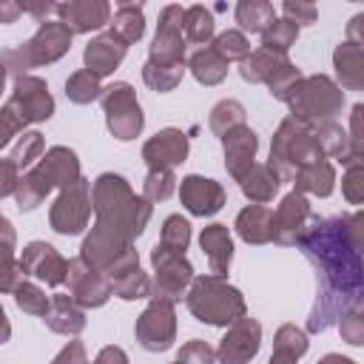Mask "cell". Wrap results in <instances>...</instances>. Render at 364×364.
Returning a JSON list of instances; mask_svg holds the SVG:
<instances>
[{
	"label": "cell",
	"mask_w": 364,
	"mask_h": 364,
	"mask_svg": "<svg viewBox=\"0 0 364 364\" xmlns=\"http://www.w3.org/2000/svg\"><path fill=\"white\" fill-rule=\"evenodd\" d=\"M301 253L313 262L318 293L307 318L310 333L327 330L347 310L361 304V213L316 219L299 236Z\"/></svg>",
	"instance_id": "6da1fadb"
},
{
	"label": "cell",
	"mask_w": 364,
	"mask_h": 364,
	"mask_svg": "<svg viewBox=\"0 0 364 364\" xmlns=\"http://www.w3.org/2000/svg\"><path fill=\"white\" fill-rule=\"evenodd\" d=\"M94 210H97V222L117 230L119 236H125L128 242L134 236H139L151 219V202H145L142 196H136L128 182L117 173H102L94 182V199H91Z\"/></svg>",
	"instance_id": "7a4b0ae2"
},
{
	"label": "cell",
	"mask_w": 364,
	"mask_h": 364,
	"mask_svg": "<svg viewBox=\"0 0 364 364\" xmlns=\"http://www.w3.org/2000/svg\"><path fill=\"white\" fill-rule=\"evenodd\" d=\"M77 176H80L77 154H74L71 148L57 145V148L46 151V156H40V162L17 182L14 199H17V205H20L23 210H31V208H37V205L46 199V193H48L51 188H57V185L65 188V185L74 182Z\"/></svg>",
	"instance_id": "3957f363"
},
{
	"label": "cell",
	"mask_w": 364,
	"mask_h": 364,
	"mask_svg": "<svg viewBox=\"0 0 364 364\" xmlns=\"http://www.w3.org/2000/svg\"><path fill=\"white\" fill-rule=\"evenodd\" d=\"M188 310L213 327H225L233 324L245 316V299L236 287H230L225 282V276H196L191 282V290L185 296Z\"/></svg>",
	"instance_id": "277c9868"
},
{
	"label": "cell",
	"mask_w": 364,
	"mask_h": 364,
	"mask_svg": "<svg viewBox=\"0 0 364 364\" xmlns=\"http://www.w3.org/2000/svg\"><path fill=\"white\" fill-rule=\"evenodd\" d=\"M318 159H324V151H321L316 134L307 125H301L293 117H287L279 125L276 136H273L270 162L267 165L276 171L279 179H293L301 168H307V165H313Z\"/></svg>",
	"instance_id": "5b68a950"
},
{
	"label": "cell",
	"mask_w": 364,
	"mask_h": 364,
	"mask_svg": "<svg viewBox=\"0 0 364 364\" xmlns=\"http://www.w3.org/2000/svg\"><path fill=\"white\" fill-rule=\"evenodd\" d=\"M284 102L293 111V119L301 125H324L341 111L344 94L330 77H301L287 94Z\"/></svg>",
	"instance_id": "8992f818"
},
{
	"label": "cell",
	"mask_w": 364,
	"mask_h": 364,
	"mask_svg": "<svg viewBox=\"0 0 364 364\" xmlns=\"http://www.w3.org/2000/svg\"><path fill=\"white\" fill-rule=\"evenodd\" d=\"M68 48H71V31L60 20H46V23H40V28L31 40L20 43L17 48L3 51L0 63L6 65V74L11 71L14 77H26L28 68H37L43 63H54Z\"/></svg>",
	"instance_id": "52a82bcc"
},
{
	"label": "cell",
	"mask_w": 364,
	"mask_h": 364,
	"mask_svg": "<svg viewBox=\"0 0 364 364\" xmlns=\"http://www.w3.org/2000/svg\"><path fill=\"white\" fill-rule=\"evenodd\" d=\"M239 74L247 80V82H267L270 94L276 100H284V94L301 80L299 68L284 57V54H273V51H253L242 60V68Z\"/></svg>",
	"instance_id": "ba28073f"
},
{
	"label": "cell",
	"mask_w": 364,
	"mask_h": 364,
	"mask_svg": "<svg viewBox=\"0 0 364 364\" xmlns=\"http://www.w3.org/2000/svg\"><path fill=\"white\" fill-rule=\"evenodd\" d=\"M182 23H185V9L182 6H165L159 11V23H156V37L148 54V65H159V68H176L185 60V34H182Z\"/></svg>",
	"instance_id": "9c48e42d"
},
{
	"label": "cell",
	"mask_w": 364,
	"mask_h": 364,
	"mask_svg": "<svg viewBox=\"0 0 364 364\" xmlns=\"http://www.w3.org/2000/svg\"><path fill=\"white\" fill-rule=\"evenodd\" d=\"M102 111L108 119V131L117 139H134L142 131V111L128 82H114L102 88Z\"/></svg>",
	"instance_id": "30bf717a"
},
{
	"label": "cell",
	"mask_w": 364,
	"mask_h": 364,
	"mask_svg": "<svg viewBox=\"0 0 364 364\" xmlns=\"http://www.w3.org/2000/svg\"><path fill=\"white\" fill-rule=\"evenodd\" d=\"M88 216H91V185H88V179L77 176L57 196V202L51 205L48 219H51V228L57 233L74 236L88 225Z\"/></svg>",
	"instance_id": "8fae6325"
},
{
	"label": "cell",
	"mask_w": 364,
	"mask_h": 364,
	"mask_svg": "<svg viewBox=\"0 0 364 364\" xmlns=\"http://www.w3.org/2000/svg\"><path fill=\"white\" fill-rule=\"evenodd\" d=\"M151 262L156 267V282L151 287V296L154 299L173 301L193 282V267L185 259V253H173V250H165V247L156 245L154 253H151Z\"/></svg>",
	"instance_id": "7c38bea8"
},
{
	"label": "cell",
	"mask_w": 364,
	"mask_h": 364,
	"mask_svg": "<svg viewBox=\"0 0 364 364\" xmlns=\"http://www.w3.org/2000/svg\"><path fill=\"white\" fill-rule=\"evenodd\" d=\"M136 341L151 350V353H159V350H168L173 344V336H176V321H173V301H165V299H154L145 313L139 316L136 327Z\"/></svg>",
	"instance_id": "4fadbf2b"
},
{
	"label": "cell",
	"mask_w": 364,
	"mask_h": 364,
	"mask_svg": "<svg viewBox=\"0 0 364 364\" xmlns=\"http://www.w3.org/2000/svg\"><path fill=\"white\" fill-rule=\"evenodd\" d=\"M6 105L17 114V119L23 122V128L28 122H40V119H48L54 114V100L48 94L46 80L28 77V74L26 77H17L14 91H11V100Z\"/></svg>",
	"instance_id": "5bb4252c"
},
{
	"label": "cell",
	"mask_w": 364,
	"mask_h": 364,
	"mask_svg": "<svg viewBox=\"0 0 364 364\" xmlns=\"http://www.w3.org/2000/svg\"><path fill=\"white\" fill-rule=\"evenodd\" d=\"M313 222V213H310V202L304 199V193L293 191L282 199V205L273 210V219H270V239L279 242V245H293L299 242V236L307 230V225Z\"/></svg>",
	"instance_id": "9a60e30c"
},
{
	"label": "cell",
	"mask_w": 364,
	"mask_h": 364,
	"mask_svg": "<svg viewBox=\"0 0 364 364\" xmlns=\"http://www.w3.org/2000/svg\"><path fill=\"white\" fill-rule=\"evenodd\" d=\"M65 282H68L71 299H74L80 307H100V304H105L108 296H111V284H108L105 273H100L97 267H91V264L82 262V259L68 262Z\"/></svg>",
	"instance_id": "2e32d148"
},
{
	"label": "cell",
	"mask_w": 364,
	"mask_h": 364,
	"mask_svg": "<svg viewBox=\"0 0 364 364\" xmlns=\"http://www.w3.org/2000/svg\"><path fill=\"white\" fill-rule=\"evenodd\" d=\"M125 250H131V242L125 236H119L117 230L105 228V225H94L91 233L85 236L82 242V250H80V259L88 262L91 267H97L100 273H105Z\"/></svg>",
	"instance_id": "e0dca14e"
},
{
	"label": "cell",
	"mask_w": 364,
	"mask_h": 364,
	"mask_svg": "<svg viewBox=\"0 0 364 364\" xmlns=\"http://www.w3.org/2000/svg\"><path fill=\"white\" fill-rule=\"evenodd\" d=\"M105 279L111 284V293L131 301V299H142V296H151V282L148 276L139 270V259H136V250H125L108 270H105Z\"/></svg>",
	"instance_id": "ac0fdd59"
},
{
	"label": "cell",
	"mask_w": 364,
	"mask_h": 364,
	"mask_svg": "<svg viewBox=\"0 0 364 364\" xmlns=\"http://www.w3.org/2000/svg\"><path fill=\"white\" fill-rule=\"evenodd\" d=\"M259 341H262V327L256 318L242 316L239 321H233V327L228 330V336L222 338L216 355L222 364H247L256 353H259Z\"/></svg>",
	"instance_id": "d6986e66"
},
{
	"label": "cell",
	"mask_w": 364,
	"mask_h": 364,
	"mask_svg": "<svg viewBox=\"0 0 364 364\" xmlns=\"http://www.w3.org/2000/svg\"><path fill=\"white\" fill-rule=\"evenodd\" d=\"M20 270L57 287L65 282V273H68V262L46 242H31L26 250H23V259H20Z\"/></svg>",
	"instance_id": "ffe728a7"
},
{
	"label": "cell",
	"mask_w": 364,
	"mask_h": 364,
	"mask_svg": "<svg viewBox=\"0 0 364 364\" xmlns=\"http://www.w3.org/2000/svg\"><path fill=\"white\" fill-rule=\"evenodd\" d=\"M54 14H60V23L71 34H85V31H97L108 23L111 6L105 0H71V3H57Z\"/></svg>",
	"instance_id": "44dd1931"
},
{
	"label": "cell",
	"mask_w": 364,
	"mask_h": 364,
	"mask_svg": "<svg viewBox=\"0 0 364 364\" xmlns=\"http://www.w3.org/2000/svg\"><path fill=\"white\" fill-rule=\"evenodd\" d=\"M179 196L182 205L193 213V216H213L222 205H225V191L219 182L205 179V176H185L179 185Z\"/></svg>",
	"instance_id": "7402d4cb"
},
{
	"label": "cell",
	"mask_w": 364,
	"mask_h": 364,
	"mask_svg": "<svg viewBox=\"0 0 364 364\" xmlns=\"http://www.w3.org/2000/svg\"><path fill=\"white\" fill-rule=\"evenodd\" d=\"M142 156H145L148 168H173V165L185 162V156H188V136L176 128H165L145 142Z\"/></svg>",
	"instance_id": "603a6c76"
},
{
	"label": "cell",
	"mask_w": 364,
	"mask_h": 364,
	"mask_svg": "<svg viewBox=\"0 0 364 364\" xmlns=\"http://www.w3.org/2000/svg\"><path fill=\"white\" fill-rule=\"evenodd\" d=\"M222 142H225V168L239 182L253 168V156H256L259 139H256V134L247 125H239V128L228 131L222 136Z\"/></svg>",
	"instance_id": "cb8c5ba5"
},
{
	"label": "cell",
	"mask_w": 364,
	"mask_h": 364,
	"mask_svg": "<svg viewBox=\"0 0 364 364\" xmlns=\"http://www.w3.org/2000/svg\"><path fill=\"white\" fill-rule=\"evenodd\" d=\"M128 46L114 34V31H105L100 37H94L88 46H85V71L94 74L97 80L100 77H108L125 57Z\"/></svg>",
	"instance_id": "d4e9b609"
},
{
	"label": "cell",
	"mask_w": 364,
	"mask_h": 364,
	"mask_svg": "<svg viewBox=\"0 0 364 364\" xmlns=\"http://www.w3.org/2000/svg\"><path fill=\"white\" fill-rule=\"evenodd\" d=\"M46 324L54 330V333H63V336H77L82 327H85V313L82 307L71 299V296H51L48 299V310H46Z\"/></svg>",
	"instance_id": "484cf974"
},
{
	"label": "cell",
	"mask_w": 364,
	"mask_h": 364,
	"mask_svg": "<svg viewBox=\"0 0 364 364\" xmlns=\"http://www.w3.org/2000/svg\"><path fill=\"white\" fill-rule=\"evenodd\" d=\"M199 245H202V253L208 256V264L213 270V276H225L228 267H230V259H233V242H230V233L225 225H210L202 230L199 236Z\"/></svg>",
	"instance_id": "4316f807"
},
{
	"label": "cell",
	"mask_w": 364,
	"mask_h": 364,
	"mask_svg": "<svg viewBox=\"0 0 364 364\" xmlns=\"http://www.w3.org/2000/svg\"><path fill=\"white\" fill-rule=\"evenodd\" d=\"M333 63H336V74H338L344 88H350V91L361 88V82H364V51H361L358 43H353V40L338 43V48L333 54Z\"/></svg>",
	"instance_id": "83f0119b"
},
{
	"label": "cell",
	"mask_w": 364,
	"mask_h": 364,
	"mask_svg": "<svg viewBox=\"0 0 364 364\" xmlns=\"http://www.w3.org/2000/svg\"><path fill=\"white\" fill-rule=\"evenodd\" d=\"M270 219L273 210L264 205H250L236 216V233L247 242V245H264L270 242Z\"/></svg>",
	"instance_id": "f1b7e54d"
},
{
	"label": "cell",
	"mask_w": 364,
	"mask_h": 364,
	"mask_svg": "<svg viewBox=\"0 0 364 364\" xmlns=\"http://www.w3.org/2000/svg\"><path fill=\"white\" fill-rule=\"evenodd\" d=\"M279 176H276V171L270 168V165H253L242 179H239V185H242V191H245V196L247 199H253L256 205H264V202H270L273 199V193L279 191Z\"/></svg>",
	"instance_id": "f546056e"
},
{
	"label": "cell",
	"mask_w": 364,
	"mask_h": 364,
	"mask_svg": "<svg viewBox=\"0 0 364 364\" xmlns=\"http://www.w3.org/2000/svg\"><path fill=\"white\" fill-rule=\"evenodd\" d=\"M191 71L199 82L205 85H216L225 80L228 74V60L213 48V46H205V48H196L191 54Z\"/></svg>",
	"instance_id": "4dcf8cb0"
},
{
	"label": "cell",
	"mask_w": 364,
	"mask_h": 364,
	"mask_svg": "<svg viewBox=\"0 0 364 364\" xmlns=\"http://www.w3.org/2000/svg\"><path fill=\"white\" fill-rule=\"evenodd\" d=\"M20 262L14 259V230L11 222L6 219L0 228V293H9L20 284Z\"/></svg>",
	"instance_id": "1f68e13d"
},
{
	"label": "cell",
	"mask_w": 364,
	"mask_h": 364,
	"mask_svg": "<svg viewBox=\"0 0 364 364\" xmlns=\"http://www.w3.org/2000/svg\"><path fill=\"white\" fill-rule=\"evenodd\" d=\"M293 182H296V191H299V193L307 191V193H316V196H327V193L333 191L336 173H333V165H330L327 159H318V162L301 168V171L293 176Z\"/></svg>",
	"instance_id": "d6a6232c"
},
{
	"label": "cell",
	"mask_w": 364,
	"mask_h": 364,
	"mask_svg": "<svg viewBox=\"0 0 364 364\" xmlns=\"http://www.w3.org/2000/svg\"><path fill=\"white\" fill-rule=\"evenodd\" d=\"M111 31L125 43H136L145 31V17H142V6L139 3H119L117 11H114V23H111Z\"/></svg>",
	"instance_id": "836d02e7"
},
{
	"label": "cell",
	"mask_w": 364,
	"mask_h": 364,
	"mask_svg": "<svg viewBox=\"0 0 364 364\" xmlns=\"http://www.w3.org/2000/svg\"><path fill=\"white\" fill-rule=\"evenodd\" d=\"M276 20V11L270 3L264 0H242L236 6V23L242 26V34L250 31V34H262L270 23Z\"/></svg>",
	"instance_id": "e575fe53"
},
{
	"label": "cell",
	"mask_w": 364,
	"mask_h": 364,
	"mask_svg": "<svg viewBox=\"0 0 364 364\" xmlns=\"http://www.w3.org/2000/svg\"><path fill=\"white\" fill-rule=\"evenodd\" d=\"M213 28H216V26H213V14H210L205 6H191V9H185V23H182L185 40L202 46V43H208V40L213 37Z\"/></svg>",
	"instance_id": "d590c367"
},
{
	"label": "cell",
	"mask_w": 364,
	"mask_h": 364,
	"mask_svg": "<svg viewBox=\"0 0 364 364\" xmlns=\"http://www.w3.org/2000/svg\"><path fill=\"white\" fill-rule=\"evenodd\" d=\"M296 37H299V26L296 23H290V20H273L264 31H262V48L264 51H273V54H284L293 43H296Z\"/></svg>",
	"instance_id": "8d00e7d4"
},
{
	"label": "cell",
	"mask_w": 364,
	"mask_h": 364,
	"mask_svg": "<svg viewBox=\"0 0 364 364\" xmlns=\"http://www.w3.org/2000/svg\"><path fill=\"white\" fill-rule=\"evenodd\" d=\"M239 125H245V108H242V102L222 100L219 105H213V111H210V131L213 134L225 136L228 131H233Z\"/></svg>",
	"instance_id": "74e56055"
},
{
	"label": "cell",
	"mask_w": 364,
	"mask_h": 364,
	"mask_svg": "<svg viewBox=\"0 0 364 364\" xmlns=\"http://www.w3.org/2000/svg\"><path fill=\"white\" fill-rule=\"evenodd\" d=\"M188 242H191V225H188V219H182L179 213L168 216L165 219V228H162L159 247L173 250V253H185L188 250Z\"/></svg>",
	"instance_id": "f35d334b"
},
{
	"label": "cell",
	"mask_w": 364,
	"mask_h": 364,
	"mask_svg": "<svg viewBox=\"0 0 364 364\" xmlns=\"http://www.w3.org/2000/svg\"><path fill=\"white\" fill-rule=\"evenodd\" d=\"M65 94H68L71 102L85 105V102L97 100V97L102 94V88H100V80L82 68V71H77V74L68 77V82H65Z\"/></svg>",
	"instance_id": "ab89813d"
},
{
	"label": "cell",
	"mask_w": 364,
	"mask_h": 364,
	"mask_svg": "<svg viewBox=\"0 0 364 364\" xmlns=\"http://www.w3.org/2000/svg\"><path fill=\"white\" fill-rule=\"evenodd\" d=\"M173 171L171 168H151L148 176H145V185H142V199L145 202H159V199H168L171 191H173Z\"/></svg>",
	"instance_id": "60d3db41"
},
{
	"label": "cell",
	"mask_w": 364,
	"mask_h": 364,
	"mask_svg": "<svg viewBox=\"0 0 364 364\" xmlns=\"http://www.w3.org/2000/svg\"><path fill=\"white\" fill-rule=\"evenodd\" d=\"M213 48H216L228 63H230V60H245V57L250 54V43H247V37H245L242 31H236V28H228V31L216 34Z\"/></svg>",
	"instance_id": "b9f144b4"
},
{
	"label": "cell",
	"mask_w": 364,
	"mask_h": 364,
	"mask_svg": "<svg viewBox=\"0 0 364 364\" xmlns=\"http://www.w3.org/2000/svg\"><path fill=\"white\" fill-rule=\"evenodd\" d=\"M14 299H17V307H20L23 313L46 316V310H48L46 293H43L37 284H31V282H20V284L14 287Z\"/></svg>",
	"instance_id": "7bdbcfd3"
},
{
	"label": "cell",
	"mask_w": 364,
	"mask_h": 364,
	"mask_svg": "<svg viewBox=\"0 0 364 364\" xmlns=\"http://www.w3.org/2000/svg\"><path fill=\"white\" fill-rule=\"evenodd\" d=\"M40 154H43V134L28 131V134L20 136V142L14 145V151H11L9 159L17 165V171H23V168H28L34 159H40Z\"/></svg>",
	"instance_id": "ee69618b"
},
{
	"label": "cell",
	"mask_w": 364,
	"mask_h": 364,
	"mask_svg": "<svg viewBox=\"0 0 364 364\" xmlns=\"http://www.w3.org/2000/svg\"><path fill=\"white\" fill-rule=\"evenodd\" d=\"M182 71H185L182 65H176V68H159V65H148V63H145L142 77H145V82H148L154 91H171V88L179 85Z\"/></svg>",
	"instance_id": "f6af8a7d"
},
{
	"label": "cell",
	"mask_w": 364,
	"mask_h": 364,
	"mask_svg": "<svg viewBox=\"0 0 364 364\" xmlns=\"http://www.w3.org/2000/svg\"><path fill=\"white\" fill-rule=\"evenodd\" d=\"M276 350L290 353V355H296V358H299V355L307 350V336H304L299 327L284 324V327L276 333Z\"/></svg>",
	"instance_id": "bcb514c9"
},
{
	"label": "cell",
	"mask_w": 364,
	"mask_h": 364,
	"mask_svg": "<svg viewBox=\"0 0 364 364\" xmlns=\"http://www.w3.org/2000/svg\"><path fill=\"white\" fill-rule=\"evenodd\" d=\"M176 364H213V350H210L205 341L193 338V341H188V344L179 350Z\"/></svg>",
	"instance_id": "7dc6e473"
},
{
	"label": "cell",
	"mask_w": 364,
	"mask_h": 364,
	"mask_svg": "<svg viewBox=\"0 0 364 364\" xmlns=\"http://www.w3.org/2000/svg\"><path fill=\"white\" fill-rule=\"evenodd\" d=\"M341 336L350 341V344H361L364 341V321H361V304L347 310L341 316Z\"/></svg>",
	"instance_id": "c3c4849f"
},
{
	"label": "cell",
	"mask_w": 364,
	"mask_h": 364,
	"mask_svg": "<svg viewBox=\"0 0 364 364\" xmlns=\"http://www.w3.org/2000/svg\"><path fill=\"white\" fill-rule=\"evenodd\" d=\"M282 11H284V20H290V23H296V26H310V23H316V6L313 3H293V0H287L284 6H282Z\"/></svg>",
	"instance_id": "681fc988"
},
{
	"label": "cell",
	"mask_w": 364,
	"mask_h": 364,
	"mask_svg": "<svg viewBox=\"0 0 364 364\" xmlns=\"http://www.w3.org/2000/svg\"><path fill=\"white\" fill-rule=\"evenodd\" d=\"M361 159H353L350 162V168H347V176H344V196L353 202V205H358L361 199H364V191H361Z\"/></svg>",
	"instance_id": "f907efd6"
},
{
	"label": "cell",
	"mask_w": 364,
	"mask_h": 364,
	"mask_svg": "<svg viewBox=\"0 0 364 364\" xmlns=\"http://www.w3.org/2000/svg\"><path fill=\"white\" fill-rule=\"evenodd\" d=\"M20 128H23V122L17 119V114H14L9 105H3V108H0V148L9 145V139H11Z\"/></svg>",
	"instance_id": "816d5d0a"
},
{
	"label": "cell",
	"mask_w": 364,
	"mask_h": 364,
	"mask_svg": "<svg viewBox=\"0 0 364 364\" xmlns=\"http://www.w3.org/2000/svg\"><path fill=\"white\" fill-rule=\"evenodd\" d=\"M17 165L11 162V159H0V196H9V193H14V188H17Z\"/></svg>",
	"instance_id": "f5cc1de1"
},
{
	"label": "cell",
	"mask_w": 364,
	"mask_h": 364,
	"mask_svg": "<svg viewBox=\"0 0 364 364\" xmlns=\"http://www.w3.org/2000/svg\"><path fill=\"white\" fill-rule=\"evenodd\" d=\"M51 364H88V358H85V350L80 341H68V347Z\"/></svg>",
	"instance_id": "db71d44e"
},
{
	"label": "cell",
	"mask_w": 364,
	"mask_h": 364,
	"mask_svg": "<svg viewBox=\"0 0 364 364\" xmlns=\"http://www.w3.org/2000/svg\"><path fill=\"white\" fill-rule=\"evenodd\" d=\"M23 6V3H20ZM57 11V3H26L23 6V14H31V17H37L40 23H46V17L48 14H54Z\"/></svg>",
	"instance_id": "11a10c76"
},
{
	"label": "cell",
	"mask_w": 364,
	"mask_h": 364,
	"mask_svg": "<svg viewBox=\"0 0 364 364\" xmlns=\"http://www.w3.org/2000/svg\"><path fill=\"white\" fill-rule=\"evenodd\" d=\"M94 364H128V358H125V353H122L119 347H105V350L94 358Z\"/></svg>",
	"instance_id": "9f6ffc18"
},
{
	"label": "cell",
	"mask_w": 364,
	"mask_h": 364,
	"mask_svg": "<svg viewBox=\"0 0 364 364\" xmlns=\"http://www.w3.org/2000/svg\"><path fill=\"white\" fill-rule=\"evenodd\" d=\"M23 14V6L20 3H9V0H0V23H14L17 17Z\"/></svg>",
	"instance_id": "6f0895ef"
},
{
	"label": "cell",
	"mask_w": 364,
	"mask_h": 364,
	"mask_svg": "<svg viewBox=\"0 0 364 364\" xmlns=\"http://www.w3.org/2000/svg\"><path fill=\"white\" fill-rule=\"evenodd\" d=\"M9 336H11V324H9V318H6V313L0 307V344L9 341Z\"/></svg>",
	"instance_id": "680465c9"
},
{
	"label": "cell",
	"mask_w": 364,
	"mask_h": 364,
	"mask_svg": "<svg viewBox=\"0 0 364 364\" xmlns=\"http://www.w3.org/2000/svg\"><path fill=\"white\" fill-rule=\"evenodd\" d=\"M270 364H296V355H290V353H282V350H276V353H273V358H270Z\"/></svg>",
	"instance_id": "91938a15"
},
{
	"label": "cell",
	"mask_w": 364,
	"mask_h": 364,
	"mask_svg": "<svg viewBox=\"0 0 364 364\" xmlns=\"http://www.w3.org/2000/svg\"><path fill=\"white\" fill-rule=\"evenodd\" d=\"M318 364H355V361H350V358H341V355H336V353H330V355H324Z\"/></svg>",
	"instance_id": "94428289"
},
{
	"label": "cell",
	"mask_w": 364,
	"mask_h": 364,
	"mask_svg": "<svg viewBox=\"0 0 364 364\" xmlns=\"http://www.w3.org/2000/svg\"><path fill=\"white\" fill-rule=\"evenodd\" d=\"M3 85H6V65L0 63V94H3Z\"/></svg>",
	"instance_id": "6125c7cd"
},
{
	"label": "cell",
	"mask_w": 364,
	"mask_h": 364,
	"mask_svg": "<svg viewBox=\"0 0 364 364\" xmlns=\"http://www.w3.org/2000/svg\"><path fill=\"white\" fill-rule=\"evenodd\" d=\"M3 222H6V216H3V213H0V228H3Z\"/></svg>",
	"instance_id": "be15d7a7"
}]
</instances>
